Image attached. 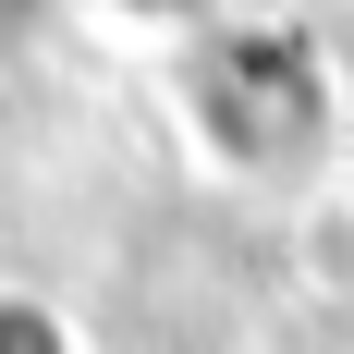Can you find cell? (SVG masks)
Instances as JSON below:
<instances>
[{
  "mask_svg": "<svg viewBox=\"0 0 354 354\" xmlns=\"http://www.w3.org/2000/svg\"><path fill=\"white\" fill-rule=\"evenodd\" d=\"M0 354H73V330L37 306V293H0Z\"/></svg>",
  "mask_w": 354,
  "mask_h": 354,
  "instance_id": "1",
  "label": "cell"
}]
</instances>
